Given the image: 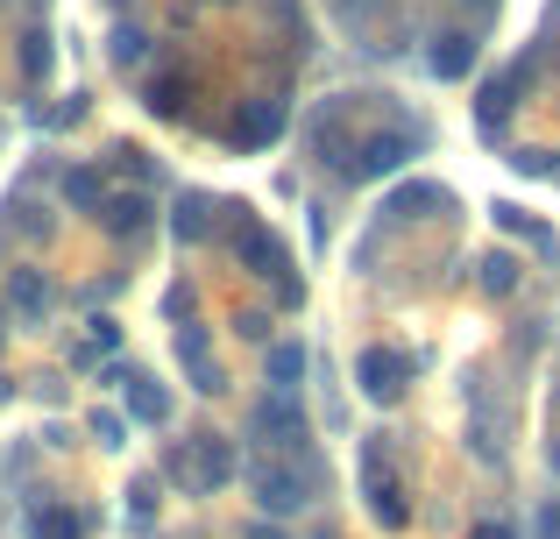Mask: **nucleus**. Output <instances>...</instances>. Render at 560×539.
I'll use <instances>...</instances> for the list:
<instances>
[{
	"label": "nucleus",
	"mask_w": 560,
	"mask_h": 539,
	"mask_svg": "<svg viewBox=\"0 0 560 539\" xmlns=\"http://www.w3.org/2000/svg\"><path fill=\"white\" fill-rule=\"evenodd\" d=\"M248 490H256L262 518H291L327 490V461L319 455H262V461H248Z\"/></svg>",
	"instance_id": "1"
},
{
	"label": "nucleus",
	"mask_w": 560,
	"mask_h": 539,
	"mask_svg": "<svg viewBox=\"0 0 560 539\" xmlns=\"http://www.w3.org/2000/svg\"><path fill=\"white\" fill-rule=\"evenodd\" d=\"M220 213H228V227H234V256H242V263L256 270V277H270V284H277V305H299V298H305V284L291 277L284 242H277L270 227L256 221V213H242V207H220Z\"/></svg>",
	"instance_id": "2"
},
{
	"label": "nucleus",
	"mask_w": 560,
	"mask_h": 539,
	"mask_svg": "<svg viewBox=\"0 0 560 539\" xmlns=\"http://www.w3.org/2000/svg\"><path fill=\"white\" fill-rule=\"evenodd\" d=\"M164 469L178 476L185 490H199V497H213V490L228 483V476L242 469V461H234V441H228V433H191V441H178V447L164 455Z\"/></svg>",
	"instance_id": "3"
},
{
	"label": "nucleus",
	"mask_w": 560,
	"mask_h": 539,
	"mask_svg": "<svg viewBox=\"0 0 560 539\" xmlns=\"http://www.w3.org/2000/svg\"><path fill=\"white\" fill-rule=\"evenodd\" d=\"M362 497H370V512H376L383 532H405L411 526V504H405V483L390 476V447H383V433L362 447Z\"/></svg>",
	"instance_id": "4"
},
{
	"label": "nucleus",
	"mask_w": 560,
	"mask_h": 539,
	"mask_svg": "<svg viewBox=\"0 0 560 539\" xmlns=\"http://www.w3.org/2000/svg\"><path fill=\"white\" fill-rule=\"evenodd\" d=\"M256 433L270 455H313V426H305L299 398H284V390H262L256 398Z\"/></svg>",
	"instance_id": "5"
},
{
	"label": "nucleus",
	"mask_w": 560,
	"mask_h": 539,
	"mask_svg": "<svg viewBox=\"0 0 560 539\" xmlns=\"http://www.w3.org/2000/svg\"><path fill=\"white\" fill-rule=\"evenodd\" d=\"M411 370H419V362H411L405 348H383L376 341V348H362V362H355V390L370 405H397L411 390Z\"/></svg>",
	"instance_id": "6"
},
{
	"label": "nucleus",
	"mask_w": 560,
	"mask_h": 539,
	"mask_svg": "<svg viewBox=\"0 0 560 539\" xmlns=\"http://www.w3.org/2000/svg\"><path fill=\"white\" fill-rule=\"evenodd\" d=\"M284 121H291V107L277 93L242 99V107H234V121H228V142H234V150H270V142L284 136Z\"/></svg>",
	"instance_id": "7"
},
{
	"label": "nucleus",
	"mask_w": 560,
	"mask_h": 539,
	"mask_svg": "<svg viewBox=\"0 0 560 539\" xmlns=\"http://www.w3.org/2000/svg\"><path fill=\"white\" fill-rule=\"evenodd\" d=\"M405 156H419V128H383V136H362L355 142V171H348V178H390V171H405Z\"/></svg>",
	"instance_id": "8"
},
{
	"label": "nucleus",
	"mask_w": 560,
	"mask_h": 539,
	"mask_svg": "<svg viewBox=\"0 0 560 539\" xmlns=\"http://www.w3.org/2000/svg\"><path fill=\"white\" fill-rule=\"evenodd\" d=\"M50 305H57V291H50L43 270H8V319L14 327H43Z\"/></svg>",
	"instance_id": "9"
},
{
	"label": "nucleus",
	"mask_w": 560,
	"mask_h": 539,
	"mask_svg": "<svg viewBox=\"0 0 560 539\" xmlns=\"http://www.w3.org/2000/svg\"><path fill=\"white\" fill-rule=\"evenodd\" d=\"M178 362H185V376H191V390H206V398H220L228 390V376H220V362H213V341H206V327H178Z\"/></svg>",
	"instance_id": "10"
},
{
	"label": "nucleus",
	"mask_w": 560,
	"mask_h": 539,
	"mask_svg": "<svg viewBox=\"0 0 560 539\" xmlns=\"http://www.w3.org/2000/svg\"><path fill=\"white\" fill-rule=\"evenodd\" d=\"M114 384H121V398H128V419H142V426H164V419H171V390L156 384V376L114 370Z\"/></svg>",
	"instance_id": "11"
},
{
	"label": "nucleus",
	"mask_w": 560,
	"mask_h": 539,
	"mask_svg": "<svg viewBox=\"0 0 560 539\" xmlns=\"http://www.w3.org/2000/svg\"><path fill=\"white\" fill-rule=\"evenodd\" d=\"M150 213H156V207H150V192H107V207H100L93 221L107 227L114 242H136L142 227H150Z\"/></svg>",
	"instance_id": "12"
},
{
	"label": "nucleus",
	"mask_w": 560,
	"mask_h": 539,
	"mask_svg": "<svg viewBox=\"0 0 560 539\" xmlns=\"http://www.w3.org/2000/svg\"><path fill=\"white\" fill-rule=\"evenodd\" d=\"M355 128H348V114L334 107V114H319V128H313V150H319V164H334V171H355Z\"/></svg>",
	"instance_id": "13"
},
{
	"label": "nucleus",
	"mask_w": 560,
	"mask_h": 539,
	"mask_svg": "<svg viewBox=\"0 0 560 539\" xmlns=\"http://www.w3.org/2000/svg\"><path fill=\"white\" fill-rule=\"evenodd\" d=\"M468 65H476V36H462V28H440L433 50H425V71H433V79H468Z\"/></svg>",
	"instance_id": "14"
},
{
	"label": "nucleus",
	"mask_w": 560,
	"mask_h": 539,
	"mask_svg": "<svg viewBox=\"0 0 560 539\" xmlns=\"http://www.w3.org/2000/svg\"><path fill=\"white\" fill-rule=\"evenodd\" d=\"M305 348L299 341H270V355H262V376H270V390H284V398H299V384H305Z\"/></svg>",
	"instance_id": "15"
},
{
	"label": "nucleus",
	"mask_w": 560,
	"mask_h": 539,
	"mask_svg": "<svg viewBox=\"0 0 560 539\" xmlns=\"http://www.w3.org/2000/svg\"><path fill=\"white\" fill-rule=\"evenodd\" d=\"M28 539H85V518L71 504H36L28 512Z\"/></svg>",
	"instance_id": "16"
},
{
	"label": "nucleus",
	"mask_w": 560,
	"mask_h": 539,
	"mask_svg": "<svg viewBox=\"0 0 560 539\" xmlns=\"http://www.w3.org/2000/svg\"><path fill=\"white\" fill-rule=\"evenodd\" d=\"M185 93H191V85H185V71H164V79H150V85H142V107H150V114H164V121H178V114H185Z\"/></svg>",
	"instance_id": "17"
},
{
	"label": "nucleus",
	"mask_w": 560,
	"mask_h": 539,
	"mask_svg": "<svg viewBox=\"0 0 560 539\" xmlns=\"http://www.w3.org/2000/svg\"><path fill=\"white\" fill-rule=\"evenodd\" d=\"M213 199H199V192H185L178 199V213H171V235H178V242H206V227H213Z\"/></svg>",
	"instance_id": "18"
},
{
	"label": "nucleus",
	"mask_w": 560,
	"mask_h": 539,
	"mask_svg": "<svg viewBox=\"0 0 560 539\" xmlns=\"http://www.w3.org/2000/svg\"><path fill=\"white\" fill-rule=\"evenodd\" d=\"M476 284L490 291V298H511V291H518V256H504V249H490L476 263Z\"/></svg>",
	"instance_id": "19"
},
{
	"label": "nucleus",
	"mask_w": 560,
	"mask_h": 539,
	"mask_svg": "<svg viewBox=\"0 0 560 539\" xmlns=\"http://www.w3.org/2000/svg\"><path fill=\"white\" fill-rule=\"evenodd\" d=\"M497 227H504V235H518V242H533L539 256H553V227H539L525 207H497Z\"/></svg>",
	"instance_id": "20"
},
{
	"label": "nucleus",
	"mask_w": 560,
	"mask_h": 539,
	"mask_svg": "<svg viewBox=\"0 0 560 539\" xmlns=\"http://www.w3.org/2000/svg\"><path fill=\"white\" fill-rule=\"evenodd\" d=\"M65 207H79V213H100V207H107L100 171H65Z\"/></svg>",
	"instance_id": "21"
},
{
	"label": "nucleus",
	"mask_w": 560,
	"mask_h": 539,
	"mask_svg": "<svg viewBox=\"0 0 560 539\" xmlns=\"http://www.w3.org/2000/svg\"><path fill=\"white\" fill-rule=\"evenodd\" d=\"M476 128L482 136H504L511 128V85H490V93L476 99Z\"/></svg>",
	"instance_id": "22"
},
{
	"label": "nucleus",
	"mask_w": 560,
	"mask_h": 539,
	"mask_svg": "<svg viewBox=\"0 0 560 539\" xmlns=\"http://www.w3.org/2000/svg\"><path fill=\"white\" fill-rule=\"evenodd\" d=\"M107 57H114V65H121V71H142V57H150V36H142V28H114V36H107Z\"/></svg>",
	"instance_id": "23"
},
{
	"label": "nucleus",
	"mask_w": 560,
	"mask_h": 539,
	"mask_svg": "<svg viewBox=\"0 0 560 539\" xmlns=\"http://www.w3.org/2000/svg\"><path fill=\"white\" fill-rule=\"evenodd\" d=\"M425 207H447V192H440V185H405V192L390 199V213H397V221H419Z\"/></svg>",
	"instance_id": "24"
},
{
	"label": "nucleus",
	"mask_w": 560,
	"mask_h": 539,
	"mask_svg": "<svg viewBox=\"0 0 560 539\" xmlns=\"http://www.w3.org/2000/svg\"><path fill=\"white\" fill-rule=\"evenodd\" d=\"M22 79H50V36H43V28L22 36Z\"/></svg>",
	"instance_id": "25"
},
{
	"label": "nucleus",
	"mask_w": 560,
	"mask_h": 539,
	"mask_svg": "<svg viewBox=\"0 0 560 539\" xmlns=\"http://www.w3.org/2000/svg\"><path fill=\"white\" fill-rule=\"evenodd\" d=\"M128 497H136V504H128V518H136V526H150V512H156V476H142Z\"/></svg>",
	"instance_id": "26"
},
{
	"label": "nucleus",
	"mask_w": 560,
	"mask_h": 539,
	"mask_svg": "<svg viewBox=\"0 0 560 539\" xmlns=\"http://www.w3.org/2000/svg\"><path fill=\"white\" fill-rule=\"evenodd\" d=\"M121 433H128L121 412H93V441H100V447H121Z\"/></svg>",
	"instance_id": "27"
},
{
	"label": "nucleus",
	"mask_w": 560,
	"mask_h": 539,
	"mask_svg": "<svg viewBox=\"0 0 560 539\" xmlns=\"http://www.w3.org/2000/svg\"><path fill=\"white\" fill-rule=\"evenodd\" d=\"M114 164H121V171H128V178H136V185L150 178V156H142V150H128V142H121V150H114Z\"/></svg>",
	"instance_id": "28"
},
{
	"label": "nucleus",
	"mask_w": 560,
	"mask_h": 539,
	"mask_svg": "<svg viewBox=\"0 0 560 539\" xmlns=\"http://www.w3.org/2000/svg\"><path fill=\"white\" fill-rule=\"evenodd\" d=\"M511 164H518V171H525V178H553V164H547V150H518V156H511Z\"/></svg>",
	"instance_id": "29"
},
{
	"label": "nucleus",
	"mask_w": 560,
	"mask_h": 539,
	"mask_svg": "<svg viewBox=\"0 0 560 539\" xmlns=\"http://www.w3.org/2000/svg\"><path fill=\"white\" fill-rule=\"evenodd\" d=\"M533 539H560V497L539 504V526H533Z\"/></svg>",
	"instance_id": "30"
},
{
	"label": "nucleus",
	"mask_w": 560,
	"mask_h": 539,
	"mask_svg": "<svg viewBox=\"0 0 560 539\" xmlns=\"http://www.w3.org/2000/svg\"><path fill=\"white\" fill-rule=\"evenodd\" d=\"M234 327H242L248 341H270V319H262V313H234Z\"/></svg>",
	"instance_id": "31"
},
{
	"label": "nucleus",
	"mask_w": 560,
	"mask_h": 539,
	"mask_svg": "<svg viewBox=\"0 0 560 539\" xmlns=\"http://www.w3.org/2000/svg\"><path fill=\"white\" fill-rule=\"evenodd\" d=\"M242 539H284V526H277V518H256V526H248Z\"/></svg>",
	"instance_id": "32"
},
{
	"label": "nucleus",
	"mask_w": 560,
	"mask_h": 539,
	"mask_svg": "<svg viewBox=\"0 0 560 539\" xmlns=\"http://www.w3.org/2000/svg\"><path fill=\"white\" fill-rule=\"evenodd\" d=\"M468 539H518V532H511V526H497V518H482V526L468 532Z\"/></svg>",
	"instance_id": "33"
},
{
	"label": "nucleus",
	"mask_w": 560,
	"mask_h": 539,
	"mask_svg": "<svg viewBox=\"0 0 560 539\" xmlns=\"http://www.w3.org/2000/svg\"><path fill=\"white\" fill-rule=\"evenodd\" d=\"M547 469L560 476V433H553V441H547Z\"/></svg>",
	"instance_id": "34"
},
{
	"label": "nucleus",
	"mask_w": 560,
	"mask_h": 539,
	"mask_svg": "<svg viewBox=\"0 0 560 539\" xmlns=\"http://www.w3.org/2000/svg\"><path fill=\"white\" fill-rule=\"evenodd\" d=\"M313 539H341V532H334V526H327V532H313Z\"/></svg>",
	"instance_id": "35"
}]
</instances>
